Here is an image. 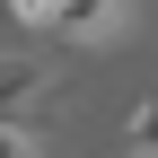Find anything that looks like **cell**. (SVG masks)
Returning <instances> with one entry per match:
<instances>
[{
    "label": "cell",
    "instance_id": "4",
    "mask_svg": "<svg viewBox=\"0 0 158 158\" xmlns=\"http://www.w3.org/2000/svg\"><path fill=\"white\" fill-rule=\"evenodd\" d=\"M0 9H9V27H27V35L53 27V0H0Z\"/></svg>",
    "mask_w": 158,
    "mask_h": 158
},
{
    "label": "cell",
    "instance_id": "1",
    "mask_svg": "<svg viewBox=\"0 0 158 158\" xmlns=\"http://www.w3.org/2000/svg\"><path fill=\"white\" fill-rule=\"evenodd\" d=\"M132 27V0H53V27L44 35H62V44H114V35Z\"/></svg>",
    "mask_w": 158,
    "mask_h": 158
},
{
    "label": "cell",
    "instance_id": "3",
    "mask_svg": "<svg viewBox=\"0 0 158 158\" xmlns=\"http://www.w3.org/2000/svg\"><path fill=\"white\" fill-rule=\"evenodd\" d=\"M123 141H132V158H158V88L123 114Z\"/></svg>",
    "mask_w": 158,
    "mask_h": 158
},
{
    "label": "cell",
    "instance_id": "2",
    "mask_svg": "<svg viewBox=\"0 0 158 158\" xmlns=\"http://www.w3.org/2000/svg\"><path fill=\"white\" fill-rule=\"evenodd\" d=\"M44 88H53V62H0V123H27Z\"/></svg>",
    "mask_w": 158,
    "mask_h": 158
}]
</instances>
